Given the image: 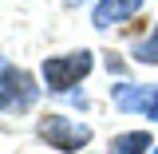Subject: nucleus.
<instances>
[{"mask_svg":"<svg viewBox=\"0 0 158 154\" xmlns=\"http://www.w3.org/2000/svg\"><path fill=\"white\" fill-rule=\"evenodd\" d=\"M115 107H118V111L146 115V119H158V87H135V83H118V87H115Z\"/></svg>","mask_w":158,"mask_h":154,"instance_id":"4","label":"nucleus"},{"mask_svg":"<svg viewBox=\"0 0 158 154\" xmlns=\"http://www.w3.org/2000/svg\"><path fill=\"white\" fill-rule=\"evenodd\" d=\"M154 154H158V146H154Z\"/></svg>","mask_w":158,"mask_h":154,"instance_id":"9","label":"nucleus"},{"mask_svg":"<svg viewBox=\"0 0 158 154\" xmlns=\"http://www.w3.org/2000/svg\"><path fill=\"white\" fill-rule=\"evenodd\" d=\"M138 8H142V0H99L95 4V28H111V24H118V20L135 16Z\"/></svg>","mask_w":158,"mask_h":154,"instance_id":"5","label":"nucleus"},{"mask_svg":"<svg viewBox=\"0 0 158 154\" xmlns=\"http://www.w3.org/2000/svg\"><path fill=\"white\" fill-rule=\"evenodd\" d=\"M40 138H48V146H56V150L71 154V150L91 142V127H83L75 119H63V115H48L40 123Z\"/></svg>","mask_w":158,"mask_h":154,"instance_id":"3","label":"nucleus"},{"mask_svg":"<svg viewBox=\"0 0 158 154\" xmlns=\"http://www.w3.org/2000/svg\"><path fill=\"white\" fill-rule=\"evenodd\" d=\"M32 103H36V87H32L28 71L0 59V111H28Z\"/></svg>","mask_w":158,"mask_h":154,"instance_id":"2","label":"nucleus"},{"mask_svg":"<svg viewBox=\"0 0 158 154\" xmlns=\"http://www.w3.org/2000/svg\"><path fill=\"white\" fill-rule=\"evenodd\" d=\"M91 52H71V56H52L44 59V83H48V91H67V87H75L79 79L91 71Z\"/></svg>","mask_w":158,"mask_h":154,"instance_id":"1","label":"nucleus"},{"mask_svg":"<svg viewBox=\"0 0 158 154\" xmlns=\"http://www.w3.org/2000/svg\"><path fill=\"white\" fill-rule=\"evenodd\" d=\"M146 146H150V135L146 131H131V135L111 138V150L107 154H146Z\"/></svg>","mask_w":158,"mask_h":154,"instance_id":"6","label":"nucleus"},{"mask_svg":"<svg viewBox=\"0 0 158 154\" xmlns=\"http://www.w3.org/2000/svg\"><path fill=\"white\" fill-rule=\"evenodd\" d=\"M63 4H67V8H79V4H87V0H63Z\"/></svg>","mask_w":158,"mask_h":154,"instance_id":"8","label":"nucleus"},{"mask_svg":"<svg viewBox=\"0 0 158 154\" xmlns=\"http://www.w3.org/2000/svg\"><path fill=\"white\" fill-rule=\"evenodd\" d=\"M135 59L138 63H158V28L142 40V44H135Z\"/></svg>","mask_w":158,"mask_h":154,"instance_id":"7","label":"nucleus"}]
</instances>
